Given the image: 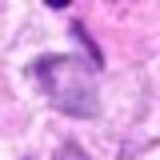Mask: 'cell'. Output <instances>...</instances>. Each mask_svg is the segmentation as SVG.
Wrapping results in <instances>:
<instances>
[{
	"mask_svg": "<svg viewBox=\"0 0 160 160\" xmlns=\"http://www.w3.org/2000/svg\"><path fill=\"white\" fill-rule=\"evenodd\" d=\"M52 160H92L80 144H72V140H60L56 144V152H52Z\"/></svg>",
	"mask_w": 160,
	"mask_h": 160,
	"instance_id": "2",
	"label": "cell"
},
{
	"mask_svg": "<svg viewBox=\"0 0 160 160\" xmlns=\"http://www.w3.org/2000/svg\"><path fill=\"white\" fill-rule=\"evenodd\" d=\"M40 96L68 120H96L100 116V88H96V64L80 52H48L28 64Z\"/></svg>",
	"mask_w": 160,
	"mask_h": 160,
	"instance_id": "1",
	"label": "cell"
}]
</instances>
